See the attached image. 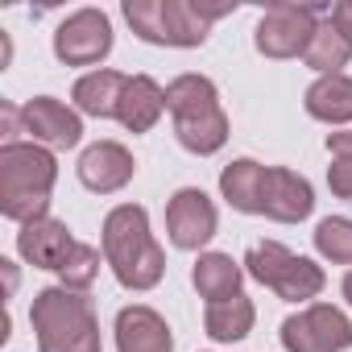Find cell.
<instances>
[{
    "label": "cell",
    "mask_w": 352,
    "mask_h": 352,
    "mask_svg": "<svg viewBox=\"0 0 352 352\" xmlns=\"http://www.w3.org/2000/svg\"><path fill=\"white\" fill-rule=\"evenodd\" d=\"M21 129L38 141V145H50V149H71L79 145L83 137V124H79V112H71L63 100L54 96H38L21 108Z\"/></svg>",
    "instance_id": "cell-12"
},
{
    "label": "cell",
    "mask_w": 352,
    "mask_h": 352,
    "mask_svg": "<svg viewBox=\"0 0 352 352\" xmlns=\"http://www.w3.org/2000/svg\"><path fill=\"white\" fill-rule=\"evenodd\" d=\"M58 179L54 153L38 141L0 145V212L17 224L42 220L50 208V191Z\"/></svg>",
    "instance_id": "cell-1"
},
{
    "label": "cell",
    "mask_w": 352,
    "mask_h": 352,
    "mask_svg": "<svg viewBox=\"0 0 352 352\" xmlns=\"http://www.w3.org/2000/svg\"><path fill=\"white\" fill-rule=\"evenodd\" d=\"M327 149H331L336 157H352V129H348V133H331V137H327Z\"/></svg>",
    "instance_id": "cell-27"
},
{
    "label": "cell",
    "mask_w": 352,
    "mask_h": 352,
    "mask_svg": "<svg viewBox=\"0 0 352 352\" xmlns=\"http://www.w3.org/2000/svg\"><path fill=\"white\" fill-rule=\"evenodd\" d=\"M253 319H257L253 302H249L245 294H232V298L208 302L204 327H208V336H212V340H224V344H232V340H245V336H249Z\"/></svg>",
    "instance_id": "cell-20"
},
{
    "label": "cell",
    "mask_w": 352,
    "mask_h": 352,
    "mask_svg": "<svg viewBox=\"0 0 352 352\" xmlns=\"http://www.w3.org/2000/svg\"><path fill=\"white\" fill-rule=\"evenodd\" d=\"M124 83H129V75H120V71H91V75H83V79L75 83L71 100H75V108L87 112V116H116V112H120Z\"/></svg>",
    "instance_id": "cell-17"
},
{
    "label": "cell",
    "mask_w": 352,
    "mask_h": 352,
    "mask_svg": "<svg viewBox=\"0 0 352 352\" xmlns=\"http://www.w3.org/2000/svg\"><path fill=\"white\" fill-rule=\"evenodd\" d=\"M166 112L174 116L179 145L191 153H216L228 141V116L220 108L216 83L204 75H179L166 87Z\"/></svg>",
    "instance_id": "cell-4"
},
{
    "label": "cell",
    "mask_w": 352,
    "mask_h": 352,
    "mask_svg": "<svg viewBox=\"0 0 352 352\" xmlns=\"http://www.w3.org/2000/svg\"><path fill=\"white\" fill-rule=\"evenodd\" d=\"M58 274H63V286H67V290H79V294H83V290L96 282V274H100V249H91V245L79 241V245L71 249V257L63 261Z\"/></svg>",
    "instance_id": "cell-24"
},
{
    "label": "cell",
    "mask_w": 352,
    "mask_h": 352,
    "mask_svg": "<svg viewBox=\"0 0 352 352\" xmlns=\"http://www.w3.org/2000/svg\"><path fill=\"white\" fill-rule=\"evenodd\" d=\"M241 278H245V270H241L228 253H204V257L195 261V274H191L195 290H199L208 302H220V298L241 294Z\"/></svg>",
    "instance_id": "cell-18"
},
{
    "label": "cell",
    "mask_w": 352,
    "mask_h": 352,
    "mask_svg": "<svg viewBox=\"0 0 352 352\" xmlns=\"http://www.w3.org/2000/svg\"><path fill=\"white\" fill-rule=\"evenodd\" d=\"M344 298L352 302V270H348V278H344Z\"/></svg>",
    "instance_id": "cell-28"
},
{
    "label": "cell",
    "mask_w": 352,
    "mask_h": 352,
    "mask_svg": "<svg viewBox=\"0 0 352 352\" xmlns=\"http://www.w3.org/2000/svg\"><path fill=\"white\" fill-rule=\"evenodd\" d=\"M307 112L315 120H327V124L352 120V79L340 71V75H323L319 83H311L307 87Z\"/></svg>",
    "instance_id": "cell-19"
},
{
    "label": "cell",
    "mask_w": 352,
    "mask_h": 352,
    "mask_svg": "<svg viewBox=\"0 0 352 352\" xmlns=\"http://www.w3.org/2000/svg\"><path fill=\"white\" fill-rule=\"evenodd\" d=\"M302 58H307V67H315L323 75H340V67H348V58H352V46L327 17V21H319V30H315V38H311Z\"/></svg>",
    "instance_id": "cell-22"
},
{
    "label": "cell",
    "mask_w": 352,
    "mask_h": 352,
    "mask_svg": "<svg viewBox=\"0 0 352 352\" xmlns=\"http://www.w3.org/2000/svg\"><path fill=\"white\" fill-rule=\"evenodd\" d=\"M38 352H100V323L91 298L67 286H50L30 307Z\"/></svg>",
    "instance_id": "cell-3"
},
{
    "label": "cell",
    "mask_w": 352,
    "mask_h": 352,
    "mask_svg": "<svg viewBox=\"0 0 352 352\" xmlns=\"http://www.w3.org/2000/svg\"><path fill=\"white\" fill-rule=\"evenodd\" d=\"M315 30H319V9H311V5H274L257 25V50L270 54V58L307 54Z\"/></svg>",
    "instance_id": "cell-8"
},
{
    "label": "cell",
    "mask_w": 352,
    "mask_h": 352,
    "mask_svg": "<svg viewBox=\"0 0 352 352\" xmlns=\"http://www.w3.org/2000/svg\"><path fill=\"white\" fill-rule=\"evenodd\" d=\"M331 25L348 38V46H352V0H344V5H336L331 9Z\"/></svg>",
    "instance_id": "cell-26"
},
{
    "label": "cell",
    "mask_w": 352,
    "mask_h": 352,
    "mask_svg": "<svg viewBox=\"0 0 352 352\" xmlns=\"http://www.w3.org/2000/svg\"><path fill=\"white\" fill-rule=\"evenodd\" d=\"M104 257L112 265V274L120 278V286L129 290H149L162 282L166 270V253L149 232V216L137 204H120L108 212L104 220Z\"/></svg>",
    "instance_id": "cell-2"
},
{
    "label": "cell",
    "mask_w": 352,
    "mask_h": 352,
    "mask_svg": "<svg viewBox=\"0 0 352 352\" xmlns=\"http://www.w3.org/2000/svg\"><path fill=\"white\" fill-rule=\"evenodd\" d=\"M315 249H319L327 261H336V265H352V220H344V216L319 220V228H315Z\"/></svg>",
    "instance_id": "cell-23"
},
{
    "label": "cell",
    "mask_w": 352,
    "mask_h": 352,
    "mask_svg": "<svg viewBox=\"0 0 352 352\" xmlns=\"http://www.w3.org/2000/svg\"><path fill=\"white\" fill-rule=\"evenodd\" d=\"M245 265L257 282H265L278 298H290V302H302V298H315L323 290V270L307 257H294L286 245L278 241H261L245 253Z\"/></svg>",
    "instance_id": "cell-6"
},
{
    "label": "cell",
    "mask_w": 352,
    "mask_h": 352,
    "mask_svg": "<svg viewBox=\"0 0 352 352\" xmlns=\"http://www.w3.org/2000/svg\"><path fill=\"white\" fill-rule=\"evenodd\" d=\"M261 179H265V166L253 157H241L220 174V191L236 212H261Z\"/></svg>",
    "instance_id": "cell-21"
},
{
    "label": "cell",
    "mask_w": 352,
    "mask_h": 352,
    "mask_svg": "<svg viewBox=\"0 0 352 352\" xmlns=\"http://www.w3.org/2000/svg\"><path fill=\"white\" fill-rule=\"evenodd\" d=\"M286 352H344L352 348V323L340 307L315 302L282 323Z\"/></svg>",
    "instance_id": "cell-7"
},
{
    "label": "cell",
    "mask_w": 352,
    "mask_h": 352,
    "mask_svg": "<svg viewBox=\"0 0 352 352\" xmlns=\"http://www.w3.org/2000/svg\"><path fill=\"white\" fill-rule=\"evenodd\" d=\"M327 187H331L340 199L352 204V157H336V162H331V170H327Z\"/></svg>",
    "instance_id": "cell-25"
},
{
    "label": "cell",
    "mask_w": 352,
    "mask_h": 352,
    "mask_svg": "<svg viewBox=\"0 0 352 352\" xmlns=\"http://www.w3.org/2000/svg\"><path fill=\"white\" fill-rule=\"evenodd\" d=\"M216 224H220L216 204L195 187H183L166 208V228H170L174 249H204L216 236Z\"/></svg>",
    "instance_id": "cell-10"
},
{
    "label": "cell",
    "mask_w": 352,
    "mask_h": 352,
    "mask_svg": "<svg viewBox=\"0 0 352 352\" xmlns=\"http://www.w3.org/2000/svg\"><path fill=\"white\" fill-rule=\"evenodd\" d=\"M162 112H166V91H162L149 75H129L116 120H120L124 129H133V133H149Z\"/></svg>",
    "instance_id": "cell-16"
},
{
    "label": "cell",
    "mask_w": 352,
    "mask_h": 352,
    "mask_svg": "<svg viewBox=\"0 0 352 352\" xmlns=\"http://www.w3.org/2000/svg\"><path fill=\"white\" fill-rule=\"evenodd\" d=\"M112 50V25L100 9H79L71 13L58 34H54V54L67 67H91Z\"/></svg>",
    "instance_id": "cell-9"
},
{
    "label": "cell",
    "mask_w": 352,
    "mask_h": 352,
    "mask_svg": "<svg viewBox=\"0 0 352 352\" xmlns=\"http://www.w3.org/2000/svg\"><path fill=\"white\" fill-rule=\"evenodd\" d=\"M75 245H79V241L71 236V228L58 224V220H50V216L30 220V224H21V232H17V253H21L30 265H38V270H63V261L71 257Z\"/></svg>",
    "instance_id": "cell-14"
},
{
    "label": "cell",
    "mask_w": 352,
    "mask_h": 352,
    "mask_svg": "<svg viewBox=\"0 0 352 352\" xmlns=\"http://www.w3.org/2000/svg\"><path fill=\"white\" fill-rule=\"evenodd\" d=\"M232 13L228 5H187V0H129L124 5V17L129 25L145 38V42H157V46H199L212 30L216 17Z\"/></svg>",
    "instance_id": "cell-5"
},
{
    "label": "cell",
    "mask_w": 352,
    "mask_h": 352,
    "mask_svg": "<svg viewBox=\"0 0 352 352\" xmlns=\"http://www.w3.org/2000/svg\"><path fill=\"white\" fill-rule=\"evenodd\" d=\"M116 348L120 352H174V336L157 311L124 307L116 315Z\"/></svg>",
    "instance_id": "cell-15"
},
{
    "label": "cell",
    "mask_w": 352,
    "mask_h": 352,
    "mask_svg": "<svg viewBox=\"0 0 352 352\" xmlns=\"http://www.w3.org/2000/svg\"><path fill=\"white\" fill-rule=\"evenodd\" d=\"M133 170H137V162L120 141H96L79 157V183L96 195H112L133 179Z\"/></svg>",
    "instance_id": "cell-13"
},
{
    "label": "cell",
    "mask_w": 352,
    "mask_h": 352,
    "mask_svg": "<svg viewBox=\"0 0 352 352\" xmlns=\"http://www.w3.org/2000/svg\"><path fill=\"white\" fill-rule=\"evenodd\" d=\"M315 208V191L302 174L286 170V166H265L261 179V216L278 220V224H298L307 220Z\"/></svg>",
    "instance_id": "cell-11"
}]
</instances>
